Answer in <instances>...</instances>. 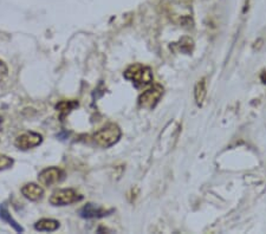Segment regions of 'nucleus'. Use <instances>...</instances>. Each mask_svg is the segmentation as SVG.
Returning <instances> with one entry per match:
<instances>
[{"instance_id": "nucleus-15", "label": "nucleus", "mask_w": 266, "mask_h": 234, "mask_svg": "<svg viewBox=\"0 0 266 234\" xmlns=\"http://www.w3.org/2000/svg\"><path fill=\"white\" fill-rule=\"evenodd\" d=\"M2 127H3V117L0 116V129H2Z\"/></svg>"}, {"instance_id": "nucleus-10", "label": "nucleus", "mask_w": 266, "mask_h": 234, "mask_svg": "<svg viewBox=\"0 0 266 234\" xmlns=\"http://www.w3.org/2000/svg\"><path fill=\"white\" fill-rule=\"evenodd\" d=\"M206 95H207L206 82H205V78H202L201 81H199L198 83H196L195 88H194V97H195L196 104L202 105L203 101H205V98H206Z\"/></svg>"}, {"instance_id": "nucleus-4", "label": "nucleus", "mask_w": 266, "mask_h": 234, "mask_svg": "<svg viewBox=\"0 0 266 234\" xmlns=\"http://www.w3.org/2000/svg\"><path fill=\"white\" fill-rule=\"evenodd\" d=\"M163 96V88L162 85L155 84L148 90L143 91L139 97V105L143 109H154L156 104L159 103L161 97Z\"/></svg>"}, {"instance_id": "nucleus-2", "label": "nucleus", "mask_w": 266, "mask_h": 234, "mask_svg": "<svg viewBox=\"0 0 266 234\" xmlns=\"http://www.w3.org/2000/svg\"><path fill=\"white\" fill-rule=\"evenodd\" d=\"M122 131L115 123H109L94 134L93 140L96 146L101 148H109L118 142Z\"/></svg>"}, {"instance_id": "nucleus-8", "label": "nucleus", "mask_w": 266, "mask_h": 234, "mask_svg": "<svg viewBox=\"0 0 266 234\" xmlns=\"http://www.w3.org/2000/svg\"><path fill=\"white\" fill-rule=\"evenodd\" d=\"M22 194L30 201H38L44 195V189L39 184L26 183L22 188Z\"/></svg>"}, {"instance_id": "nucleus-6", "label": "nucleus", "mask_w": 266, "mask_h": 234, "mask_svg": "<svg viewBox=\"0 0 266 234\" xmlns=\"http://www.w3.org/2000/svg\"><path fill=\"white\" fill-rule=\"evenodd\" d=\"M64 179V171L61 168L50 167L42 170L38 175V180L43 186H52Z\"/></svg>"}, {"instance_id": "nucleus-5", "label": "nucleus", "mask_w": 266, "mask_h": 234, "mask_svg": "<svg viewBox=\"0 0 266 234\" xmlns=\"http://www.w3.org/2000/svg\"><path fill=\"white\" fill-rule=\"evenodd\" d=\"M43 142V136L41 134L35 133V131H26V133L19 135L16 138L15 144L18 149L28 150L31 148L39 146Z\"/></svg>"}, {"instance_id": "nucleus-9", "label": "nucleus", "mask_w": 266, "mask_h": 234, "mask_svg": "<svg viewBox=\"0 0 266 234\" xmlns=\"http://www.w3.org/2000/svg\"><path fill=\"white\" fill-rule=\"evenodd\" d=\"M35 228L41 232H54L59 228V222L54 219H42L35 223Z\"/></svg>"}, {"instance_id": "nucleus-11", "label": "nucleus", "mask_w": 266, "mask_h": 234, "mask_svg": "<svg viewBox=\"0 0 266 234\" xmlns=\"http://www.w3.org/2000/svg\"><path fill=\"white\" fill-rule=\"evenodd\" d=\"M0 217H2L3 220H5V221H8L17 232H24L23 227L19 226L16 220H13V217L11 216V214L9 213V210L5 208V206H0Z\"/></svg>"}, {"instance_id": "nucleus-1", "label": "nucleus", "mask_w": 266, "mask_h": 234, "mask_svg": "<svg viewBox=\"0 0 266 234\" xmlns=\"http://www.w3.org/2000/svg\"><path fill=\"white\" fill-rule=\"evenodd\" d=\"M124 77L135 84L136 88H144L153 83L152 69L142 64H134L124 71Z\"/></svg>"}, {"instance_id": "nucleus-12", "label": "nucleus", "mask_w": 266, "mask_h": 234, "mask_svg": "<svg viewBox=\"0 0 266 234\" xmlns=\"http://www.w3.org/2000/svg\"><path fill=\"white\" fill-rule=\"evenodd\" d=\"M76 107H78V102L76 101H62L56 105V109L59 111H63V113H69Z\"/></svg>"}, {"instance_id": "nucleus-3", "label": "nucleus", "mask_w": 266, "mask_h": 234, "mask_svg": "<svg viewBox=\"0 0 266 234\" xmlns=\"http://www.w3.org/2000/svg\"><path fill=\"white\" fill-rule=\"evenodd\" d=\"M83 199V195H81L77 190L71 188L58 189L52 193L50 196V203L54 206H67L70 203L78 202Z\"/></svg>"}, {"instance_id": "nucleus-13", "label": "nucleus", "mask_w": 266, "mask_h": 234, "mask_svg": "<svg viewBox=\"0 0 266 234\" xmlns=\"http://www.w3.org/2000/svg\"><path fill=\"white\" fill-rule=\"evenodd\" d=\"M13 166V159L8 156V155L0 154V170L9 169Z\"/></svg>"}, {"instance_id": "nucleus-14", "label": "nucleus", "mask_w": 266, "mask_h": 234, "mask_svg": "<svg viewBox=\"0 0 266 234\" xmlns=\"http://www.w3.org/2000/svg\"><path fill=\"white\" fill-rule=\"evenodd\" d=\"M8 75H9L8 65H6L3 61H0V82L4 81L5 78L8 77Z\"/></svg>"}, {"instance_id": "nucleus-7", "label": "nucleus", "mask_w": 266, "mask_h": 234, "mask_svg": "<svg viewBox=\"0 0 266 234\" xmlns=\"http://www.w3.org/2000/svg\"><path fill=\"white\" fill-rule=\"evenodd\" d=\"M113 209H104L100 206L94 205V203H88L80 210V215L84 219H94V217H103L109 215Z\"/></svg>"}]
</instances>
